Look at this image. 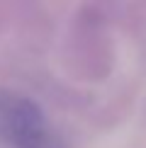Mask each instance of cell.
Masks as SVG:
<instances>
[{"label": "cell", "mask_w": 146, "mask_h": 148, "mask_svg": "<svg viewBox=\"0 0 146 148\" xmlns=\"http://www.w3.org/2000/svg\"><path fill=\"white\" fill-rule=\"evenodd\" d=\"M0 146L3 148H71L63 134L29 95L0 85Z\"/></svg>", "instance_id": "cell-1"}]
</instances>
